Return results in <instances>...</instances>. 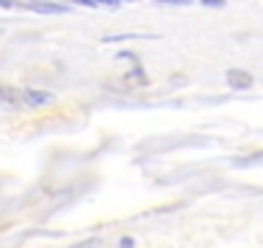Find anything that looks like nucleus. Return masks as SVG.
<instances>
[{"instance_id":"1","label":"nucleus","mask_w":263,"mask_h":248,"mask_svg":"<svg viewBox=\"0 0 263 248\" xmlns=\"http://www.w3.org/2000/svg\"><path fill=\"white\" fill-rule=\"evenodd\" d=\"M225 81H227V85H230L232 91H248V88L253 85V75H250L248 70H237V67H232V70L225 73Z\"/></svg>"},{"instance_id":"2","label":"nucleus","mask_w":263,"mask_h":248,"mask_svg":"<svg viewBox=\"0 0 263 248\" xmlns=\"http://www.w3.org/2000/svg\"><path fill=\"white\" fill-rule=\"evenodd\" d=\"M52 101H54V96H52V93H47V91H34V88H29V91L21 93V104H26V106H31V109L49 106Z\"/></svg>"},{"instance_id":"3","label":"nucleus","mask_w":263,"mask_h":248,"mask_svg":"<svg viewBox=\"0 0 263 248\" xmlns=\"http://www.w3.org/2000/svg\"><path fill=\"white\" fill-rule=\"evenodd\" d=\"M0 104L8 106V109H18V106H24V104H21V93L16 91L13 85H3V83H0Z\"/></svg>"},{"instance_id":"4","label":"nucleus","mask_w":263,"mask_h":248,"mask_svg":"<svg viewBox=\"0 0 263 248\" xmlns=\"http://www.w3.org/2000/svg\"><path fill=\"white\" fill-rule=\"evenodd\" d=\"M26 8L34 10V13H47V16H62L70 10L67 5H57V3H29Z\"/></svg>"},{"instance_id":"5","label":"nucleus","mask_w":263,"mask_h":248,"mask_svg":"<svg viewBox=\"0 0 263 248\" xmlns=\"http://www.w3.org/2000/svg\"><path fill=\"white\" fill-rule=\"evenodd\" d=\"M157 3H163V5H191L193 0H157Z\"/></svg>"},{"instance_id":"6","label":"nucleus","mask_w":263,"mask_h":248,"mask_svg":"<svg viewBox=\"0 0 263 248\" xmlns=\"http://www.w3.org/2000/svg\"><path fill=\"white\" fill-rule=\"evenodd\" d=\"M201 5H209V8H222L225 0H201Z\"/></svg>"},{"instance_id":"7","label":"nucleus","mask_w":263,"mask_h":248,"mask_svg":"<svg viewBox=\"0 0 263 248\" xmlns=\"http://www.w3.org/2000/svg\"><path fill=\"white\" fill-rule=\"evenodd\" d=\"M96 3H106V5H119V0H96Z\"/></svg>"},{"instance_id":"8","label":"nucleus","mask_w":263,"mask_h":248,"mask_svg":"<svg viewBox=\"0 0 263 248\" xmlns=\"http://www.w3.org/2000/svg\"><path fill=\"white\" fill-rule=\"evenodd\" d=\"M121 246H124V248H132V241H129V238H124V241H121Z\"/></svg>"}]
</instances>
